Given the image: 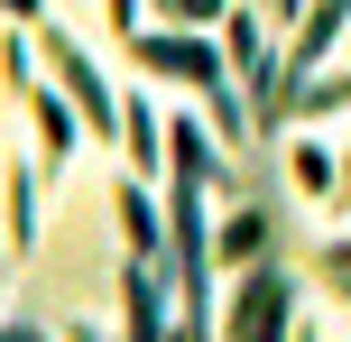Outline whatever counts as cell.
I'll use <instances>...</instances> for the list:
<instances>
[{
    "label": "cell",
    "mask_w": 351,
    "mask_h": 342,
    "mask_svg": "<svg viewBox=\"0 0 351 342\" xmlns=\"http://www.w3.org/2000/svg\"><path fill=\"white\" fill-rule=\"evenodd\" d=\"M204 195L213 185L194 167H176V195H167V250H176V306H185V342H213V250H204Z\"/></svg>",
    "instance_id": "6da1fadb"
},
{
    "label": "cell",
    "mask_w": 351,
    "mask_h": 342,
    "mask_svg": "<svg viewBox=\"0 0 351 342\" xmlns=\"http://www.w3.org/2000/svg\"><path fill=\"white\" fill-rule=\"evenodd\" d=\"M130 56H139V65H158V74H185V84L213 102L222 148H259V121L231 102V74H222V56H213V47H194V37H130Z\"/></svg>",
    "instance_id": "7a4b0ae2"
},
{
    "label": "cell",
    "mask_w": 351,
    "mask_h": 342,
    "mask_svg": "<svg viewBox=\"0 0 351 342\" xmlns=\"http://www.w3.org/2000/svg\"><path fill=\"white\" fill-rule=\"evenodd\" d=\"M222 342H296V278L259 259V269L241 278V296H231Z\"/></svg>",
    "instance_id": "3957f363"
},
{
    "label": "cell",
    "mask_w": 351,
    "mask_h": 342,
    "mask_svg": "<svg viewBox=\"0 0 351 342\" xmlns=\"http://www.w3.org/2000/svg\"><path fill=\"white\" fill-rule=\"evenodd\" d=\"M37 47H47V74H65V93H74V111H84V130H102V139H111V130H121V102L102 93V74H93V56L74 47L65 28H47Z\"/></svg>",
    "instance_id": "277c9868"
},
{
    "label": "cell",
    "mask_w": 351,
    "mask_h": 342,
    "mask_svg": "<svg viewBox=\"0 0 351 342\" xmlns=\"http://www.w3.org/2000/svg\"><path fill=\"white\" fill-rule=\"evenodd\" d=\"M121 306H130V342H158V324H167V278H158V259H130Z\"/></svg>",
    "instance_id": "5b68a950"
},
{
    "label": "cell",
    "mask_w": 351,
    "mask_h": 342,
    "mask_svg": "<svg viewBox=\"0 0 351 342\" xmlns=\"http://www.w3.org/2000/svg\"><path fill=\"white\" fill-rule=\"evenodd\" d=\"M268 232H278V222H268V204H241V213L222 222V241H213V250H222V259H241V269H259Z\"/></svg>",
    "instance_id": "8992f818"
},
{
    "label": "cell",
    "mask_w": 351,
    "mask_h": 342,
    "mask_svg": "<svg viewBox=\"0 0 351 342\" xmlns=\"http://www.w3.org/2000/svg\"><path fill=\"white\" fill-rule=\"evenodd\" d=\"M121 232H130V259H158L167 250V222H158V204H148L139 185H121Z\"/></svg>",
    "instance_id": "52a82bcc"
},
{
    "label": "cell",
    "mask_w": 351,
    "mask_h": 342,
    "mask_svg": "<svg viewBox=\"0 0 351 342\" xmlns=\"http://www.w3.org/2000/svg\"><path fill=\"white\" fill-rule=\"evenodd\" d=\"M121 130H130V158H139V167H167V130H158V111H148V102H130Z\"/></svg>",
    "instance_id": "ba28073f"
},
{
    "label": "cell",
    "mask_w": 351,
    "mask_h": 342,
    "mask_svg": "<svg viewBox=\"0 0 351 342\" xmlns=\"http://www.w3.org/2000/svg\"><path fill=\"white\" fill-rule=\"evenodd\" d=\"M28 111H37V130H47V158H65V148H74V111H65V102H56V93H47V84H37V93H28Z\"/></svg>",
    "instance_id": "9c48e42d"
},
{
    "label": "cell",
    "mask_w": 351,
    "mask_h": 342,
    "mask_svg": "<svg viewBox=\"0 0 351 342\" xmlns=\"http://www.w3.org/2000/svg\"><path fill=\"white\" fill-rule=\"evenodd\" d=\"M37 241V185H28V167H10V250H28Z\"/></svg>",
    "instance_id": "30bf717a"
},
{
    "label": "cell",
    "mask_w": 351,
    "mask_h": 342,
    "mask_svg": "<svg viewBox=\"0 0 351 342\" xmlns=\"http://www.w3.org/2000/svg\"><path fill=\"white\" fill-rule=\"evenodd\" d=\"M296 111H315V121H324V111H351V65H342V74H315V84H296Z\"/></svg>",
    "instance_id": "8fae6325"
},
{
    "label": "cell",
    "mask_w": 351,
    "mask_h": 342,
    "mask_svg": "<svg viewBox=\"0 0 351 342\" xmlns=\"http://www.w3.org/2000/svg\"><path fill=\"white\" fill-rule=\"evenodd\" d=\"M333 176H342V167H324V148H296V185H305V195H333Z\"/></svg>",
    "instance_id": "7c38bea8"
},
{
    "label": "cell",
    "mask_w": 351,
    "mask_h": 342,
    "mask_svg": "<svg viewBox=\"0 0 351 342\" xmlns=\"http://www.w3.org/2000/svg\"><path fill=\"white\" fill-rule=\"evenodd\" d=\"M102 10H111V28H121V37H139V0H102Z\"/></svg>",
    "instance_id": "4fadbf2b"
},
{
    "label": "cell",
    "mask_w": 351,
    "mask_h": 342,
    "mask_svg": "<svg viewBox=\"0 0 351 342\" xmlns=\"http://www.w3.org/2000/svg\"><path fill=\"white\" fill-rule=\"evenodd\" d=\"M222 10H231V0H176L167 19H222Z\"/></svg>",
    "instance_id": "5bb4252c"
},
{
    "label": "cell",
    "mask_w": 351,
    "mask_h": 342,
    "mask_svg": "<svg viewBox=\"0 0 351 342\" xmlns=\"http://www.w3.org/2000/svg\"><path fill=\"white\" fill-rule=\"evenodd\" d=\"M324 269H351V241H324Z\"/></svg>",
    "instance_id": "9a60e30c"
},
{
    "label": "cell",
    "mask_w": 351,
    "mask_h": 342,
    "mask_svg": "<svg viewBox=\"0 0 351 342\" xmlns=\"http://www.w3.org/2000/svg\"><path fill=\"white\" fill-rule=\"evenodd\" d=\"M324 278H333V296H342V306H351V269H324Z\"/></svg>",
    "instance_id": "2e32d148"
},
{
    "label": "cell",
    "mask_w": 351,
    "mask_h": 342,
    "mask_svg": "<svg viewBox=\"0 0 351 342\" xmlns=\"http://www.w3.org/2000/svg\"><path fill=\"white\" fill-rule=\"evenodd\" d=\"M10 10H19V19H47V0H10Z\"/></svg>",
    "instance_id": "e0dca14e"
},
{
    "label": "cell",
    "mask_w": 351,
    "mask_h": 342,
    "mask_svg": "<svg viewBox=\"0 0 351 342\" xmlns=\"http://www.w3.org/2000/svg\"><path fill=\"white\" fill-rule=\"evenodd\" d=\"M333 195H342V204H351V158H342V176H333Z\"/></svg>",
    "instance_id": "ac0fdd59"
},
{
    "label": "cell",
    "mask_w": 351,
    "mask_h": 342,
    "mask_svg": "<svg viewBox=\"0 0 351 342\" xmlns=\"http://www.w3.org/2000/svg\"><path fill=\"white\" fill-rule=\"evenodd\" d=\"M268 10H296V19H305V0H268Z\"/></svg>",
    "instance_id": "d6986e66"
},
{
    "label": "cell",
    "mask_w": 351,
    "mask_h": 342,
    "mask_svg": "<svg viewBox=\"0 0 351 342\" xmlns=\"http://www.w3.org/2000/svg\"><path fill=\"white\" fill-rule=\"evenodd\" d=\"M10 342H37V333H28V324H10Z\"/></svg>",
    "instance_id": "ffe728a7"
},
{
    "label": "cell",
    "mask_w": 351,
    "mask_h": 342,
    "mask_svg": "<svg viewBox=\"0 0 351 342\" xmlns=\"http://www.w3.org/2000/svg\"><path fill=\"white\" fill-rule=\"evenodd\" d=\"M296 342H315V333H296Z\"/></svg>",
    "instance_id": "44dd1931"
}]
</instances>
